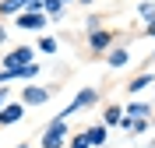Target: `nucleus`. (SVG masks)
I'll return each mask as SVG.
<instances>
[{"label":"nucleus","mask_w":155,"mask_h":148,"mask_svg":"<svg viewBox=\"0 0 155 148\" xmlns=\"http://www.w3.org/2000/svg\"><path fill=\"white\" fill-rule=\"evenodd\" d=\"M67 120H49L42 138H39V148H67Z\"/></svg>","instance_id":"f257e3e1"},{"label":"nucleus","mask_w":155,"mask_h":148,"mask_svg":"<svg viewBox=\"0 0 155 148\" xmlns=\"http://www.w3.org/2000/svg\"><path fill=\"white\" fill-rule=\"evenodd\" d=\"M95 102H99V92H95V88H81V92H78L74 99H71V106L57 113V120H67V117H74V113H81V109L95 106Z\"/></svg>","instance_id":"f03ea898"},{"label":"nucleus","mask_w":155,"mask_h":148,"mask_svg":"<svg viewBox=\"0 0 155 148\" xmlns=\"http://www.w3.org/2000/svg\"><path fill=\"white\" fill-rule=\"evenodd\" d=\"M14 25H18L21 32H42L49 25V18L42 14V11H21L18 18H14Z\"/></svg>","instance_id":"7ed1b4c3"},{"label":"nucleus","mask_w":155,"mask_h":148,"mask_svg":"<svg viewBox=\"0 0 155 148\" xmlns=\"http://www.w3.org/2000/svg\"><path fill=\"white\" fill-rule=\"evenodd\" d=\"M49 95H53V88H46V85H25V92H21V106L28 109V106H46Z\"/></svg>","instance_id":"20e7f679"},{"label":"nucleus","mask_w":155,"mask_h":148,"mask_svg":"<svg viewBox=\"0 0 155 148\" xmlns=\"http://www.w3.org/2000/svg\"><path fill=\"white\" fill-rule=\"evenodd\" d=\"M25 64H35V49H32V46H14L11 53H4V67H7V71L25 67Z\"/></svg>","instance_id":"39448f33"},{"label":"nucleus","mask_w":155,"mask_h":148,"mask_svg":"<svg viewBox=\"0 0 155 148\" xmlns=\"http://www.w3.org/2000/svg\"><path fill=\"white\" fill-rule=\"evenodd\" d=\"M109 46H113V32H109V28L88 32V49H92V53H106Z\"/></svg>","instance_id":"423d86ee"},{"label":"nucleus","mask_w":155,"mask_h":148,"mask_svg":"<svg viewBox=\"0 0 155 148\" xmlns=\"http://www.w3.org/2000/svg\"><path fill=\"white\" fill-rule=\"evenodd\" d=\"M25 117V106L21 102H7V106L0 109V127H11V123H18Z\"/></svg>","instance_id":"0eeeda50"},{"label":"nucleus","mask_w":155,"mask_h":148,"mask_svg":"<svg viewBox=\"0 0 155 148\" xmlns=\"http://www.w3.org/2000/svg\"><path fill=\"white\" fill-rule=\"evenodd\" d=\"M124 117H127V120H148V117H152V106L141 102V99H134V102H127V106H124Z\"/></svg>","instance_id":"6e6552de"},{"label":"nucleus","mask_w":155,"mask_h":148,"mask_svg":"<svg viewBox=\"0 0 155 148\" xmlns=\"http://www.w3.org/2000/svg\"><path fill=\"white\" fill-rule=\"evenodd\" d=\"M152 85H155V74L141 71L134 81H127V92H130V95H141V92H145V88H152Z\"/></svg>","instance_id":"1a4fd4ad"},{"label":"nucleus","mask_w":155,"mask_h":148,"mask_svg":"<svg viewBox=\"0 0 155 148\" xmlns=\"http://www.w3.org/2000/svg\"><path fill=\"white\" fill-rule=\"evenodd\" d=\"M127 60H130V53H127V49L124 46H109V53H106V64H109V67H127Z\"/></svg>","instance_id":"9d476101"},{"label":"nucleus","mask_w":155,"mask_h":148,"mask_svg":"<svg viewBox=\"0 0 155 148\" xmlns=\"http://www.w3.org/2000/svg\"><path fill=\"white\" fill-rule=\"evenodd\" d=\"M120 120H124V106H106L102 109V127H120Z\"/></svg>","instance_id":"9b49d317"},{"label":"nucleus","mask_w":155,"mask_h":148,"mask_svg":"<svg viewBox=\"0 0 155 148\" xmlns=\"http://www.w3.org/2000/svg\"><path fill=\"white\" fill-rule=\"evenodd\" d=\"M85 138H88L92 148H102L106 145V127H102V123H92V127H85Z\"/></svg>","instance_id":"f8f14e48"},{"label":"nucleus","mask_w":155,"mask_h":148,"mask_svg":"<svg viewBox=\"0 0 155 148\" xmlns=\"http://www.w3.org/2000/svg\"><path fill=\"white\" fill-rule=\"evenodd\" d=\"M42 14L46 18H60L64 14V0H42Z\"/></svg>","instance_id":"ddd939ff"},{"label":"nucleus","mask_w":155,"mask_h":148,"mask_svg":"<svg viewBox=\"0 0 155 148\" xmlns=\"http://www.w3.org/2000/svg\"><path fill=\"white\" fill-rule=\"evenodd\" d=\"M137 18L155 21V0H141V7H137Z\"/></svg>","instance_id":"4468645a"},{"label":"nucleus","mask_w":155,"mask_h":148,"mask_svg":"<svg viewBox=\"0 0 155 148\" xmlns=\"http://www.w3.org/2000/svg\"><path fill=\"white\" fill-rule=\"evenodd\" d=\"M39 53H57V39L53 35H42L39 39Z\"/></svg>","instance_id":"2eb2a0df"},{"label":"nucleus","mask_w":155,"mask_h":148,"mask_svg":"<svg viewBox=\"0 0 155 148\" xmlns=\"http://www.w3.org/2000/svg\"><path fill=\"white\" fill-rule=\"evenodd\" d=\"M67 148H92V145H88V138H85V130L74 134V138H67Z\"/></svg>","instance_id":"dca6fc26"},{"label":"nucleus","mask_w":155,"mask_h":148,"mask_svg":"<svg viewBox=\"0 0 155 148\" xmlns=\"http://www.w3.org/2000/svg\"><path fill=\"white\" fill-rule=\"evenodd\" d=\"M145 35H155V21H148V25H145Z\"/></svg>","instance_id":"f3484780"},{"label":"nucleus","mask_w":155,"mask_h":148,"mask_svg":"<svg viewBox=\"0 0 155 148\" xmlns=\"http://www.w3.org/2000/svg\"><path fill=\"white\" fill-rule=\"evenodd\" d=\"M4 42H7V28H0V46H4Z\"/></svg>","instance_id":"a211bd4d"},{"label":"nucleus","mask_w":155,"mask_h":148,"mask_svg":"<svg viewBox=\"0 0 155 148\" xmlns=\"http://www.w3.org/2000/svg\"><path fill=\"white\" fill-rule=\"evenodd\" d=\"M78 4H81V7H92V4H95V0H78Z\"/></svg>","instance_id":"6ab92c4d"},{"label":"nucleus","mask_w":155,"mask_h":148,"mask_svg":"<svg viewBox=\"0 0 155 148\" xmlns=\"http://www.w3.org/2000/svg\"><path fill=\"white\" fill-rule=\"evenodd\" d=\"M14 148H28V145H25V141H21V145H14Z\"/></svg>","instance_id":"aec40b11"}]
</instances>
